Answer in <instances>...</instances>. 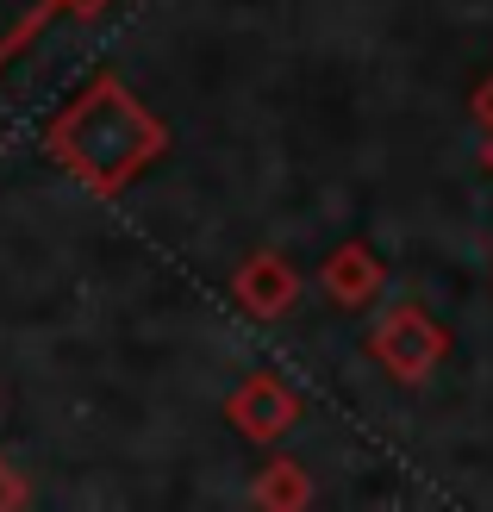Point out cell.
I'll return each instance as SVG.
<instances>
[{
	"instance_id": "obj_6",
	"label": "cell",
	"mask_w": 493,
	"mask_h": 512,
	"mask_svg": "<svg viewBox=\"0 0 493 512\" xmlns=\"http://www.w3.org/2000/svg\"><path fill=\"white\" fill-rule=\"evenodd\" d=\"M250 500L263 506V512H300V506H313V475H306L294 456H275V463L256 469Z\"/></svg>"
},
{
	"instance_id": "obj_7",
	"label": "cell",
	"mask_w": 493,
	"mask_h": 512,
	"mask_svg": "<svg viewBox=\"0 0 493 512\" xmlns=\"http://www.w3.org/2000/svg\"><path fill=\"white\" fill-rule=\"evenodd\" d=\"M25 500H32L25 494V475L13 469V456H0V512H19Z\"/></svg>"
},
{
	"instance_id": "obj_5",
	"label": "cell",
	"mask_w": 493,
	"mask_h": 512,
	"mask_svg": "<svg viewBox=\"0 0 493 512\" xmlns=\"http://www.w3.org/2000/svg\"><path fill=\"white\" fill-rule=\"evenodd\" d=\"M381 256L369 250V244H337L331 256H325V263H319V288L337 300V306H350V313H356V306H369L375 294H381Z\"/></svg>"
},
{
	"instance_id": "obj_8",
	"label": "cell",
	"mask_w": 493,
	"mask_h": 512,
	"mask_svg": "<svg viewBox=\"0 0 493 512\" xmlns=\"http://www.w3.org/2000/svg\"><path fill=\"white\" fill-rule=\"evenodd\" d=\"M469 113H475V125H481V132H493V75H487V82L469 94Z\"/></svg>"
},
{
	"instance_id": "obj_1",
	"label": "cell",
	"mask_w": 493,
	"mask_h": 512,
	"mask_svg": "<svg viewBox=\"0 0 493 512\" xmlns=\"http://www.w3.org/2000/svg\"><path fill=\"white\" fill-rule=\"evenodd\" d=\"M163 150H169V125L150 113L119 75H94V82L44 125V157L57 163L75 188H88L94 200H113L119 188H132Z\"/></svg>"
},
{
	"instance_id": "obj_10",
	"label": "cell",
	"mask_w": 493,
	"mask_h": 512,
	"mask_svg": "<svg viewBox=\"0 0 493 512\" xmlns=\"http://www.w3.org/2000/svg\"><path fill=\"white\" fill-rule=\"evenodd\" d=\"M481 169H493V132H481Z\"/></svg>"
},
{
	"instance_id": "obj_3",
	"label": "cell",
	"mask_w": 493,
	"mask_h": 512,
	"mask_svg": "<svg viewBox=\"0 0 493 512\" xmlns=\"http://www.w3.org/2000/svg\"><path fill=\"white\" fill-rule=\"evenodd\" d=\"M231 300L238 313H250L256 325H275L300 306V269L281 250H250L238 269H231Z\"/></svg>"
},
{
	"instance_id": "obj_9",
	"label": "cell",
	"mask_w": 493,
	"mask_h": 512,
	"mask_svg": "<svg viewBox=\"0 0 493 512\" xmlns=\"http://www.w3.org/2000/svg\"><path fill=\"white\" fill-rule=\"evenodd\" d=\"M100 7H107V0H57V13H82V19L100 13Z\"/></svg>"
},
{
	"instance_id": "obj_4",
	"label": "cell",
	"mask_w": 493,
	"mask_h": 512,
	"mask_svg": "<svg viewBox=\"0 0 493 512\" xmlns=\"http://www.w3.org/2000/svg\"><path fill=\"white\" fill-rule=\"evenodd\" d=\"M225 419H231V431H238V438H250V444H281V438L300 425V394H294L281 375H250L244 388L225 400Z\"/></svg>"
},
{
	"instance_id": "obj_2",
	"label": "cell",
	"mask_w": 493,
	"mask_h": 512,
	"mask_svg": "<svg viewBox=\"0 0 493 512\" xmlns=\"http://www.w3.org/2000/svg\"><path fill=\"white\" fill-rule=\"evenodd\" d=\"M369 356L400 381V388H419V381H431L437 363L450 356V331L437 325L425 306L400 300V306H387V313L369 325Z\"/></svg>"
}]
</instances>
